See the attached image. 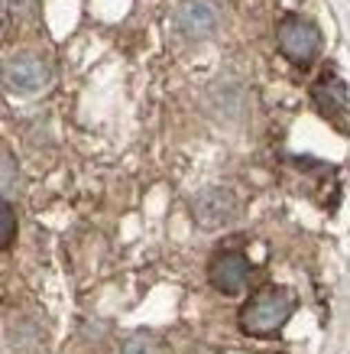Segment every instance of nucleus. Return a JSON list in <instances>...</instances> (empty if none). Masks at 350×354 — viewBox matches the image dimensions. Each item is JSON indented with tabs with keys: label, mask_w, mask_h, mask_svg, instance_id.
I'll return each mask as SVG.
<instances>
[{
	"label": "nucleus",
	"mask_w": 350,
	"mask_h": 354,
	"mask_svg": "<svg viewBox=\"0 0 350 354\" xmlns=\"http://www.w3.org/2000/svg\"><path fill=\"white\" fill-rule=\"evenodd\" d=\"M292 309H295V296L289 290H276V286L263 290L240 309V328L246 335H256V338L273 335L289 322Z\"/></svg>",
	"instance_id": "obj_1"
},
{
	"label": "nucleus",
	"mask_w": 350,
	"mask_h": 354,
	"mask_svg": "<svg viewBox=\"0 0 350 354\" xmlns=\"http://www.w3.org/2000/svg\"><path fill=\"white\" fill-rule=\"evenodd\" d=\"M321 46V32L318 26L305 17H286L279 23V49L292 59L295 65H308L315 59Z\"/></svg>",
	"instance_id": "obj_2"
},
{
	"label": "nucleus",
	"mask_w": 350,
	"mask_h": 354,
	"mask_svg": "<svg viewBox=\"0 0 350 354\" xmlns=\"http://www.w3.org/2000/svg\"><path fill=\"white\" fill-rule=\"evenodd\" d=\"M3 82L17 95H36L49 82V68L36 55H13L3 62Z\"/></svg>",
	"instance_id": "obj_3"
},
{
	"label": "nucleus",
	"mask_w": 350,
	"mask_h": 354,
	"mask_svg": "<svg viewBox=\"0 0 350 354\" xmlns=\"http://www.w3.org/2000/svg\"><path fill=\"white\" fill-rule=\"evenodd\" d=\"M172 23L175 30L185 32V36H211L221 23V13L211 0H182L179 7L172 10Z\"/></svg>",
	"instance_id": "obj_4"
},
{
	"label": "nucleus",
	"mask_w": 350,
	"mask_h": 354,
	"mask_svg": "<svg viewBox=\"0 0 350 354\" xmlns=\"http://www.w3.org/2000/svg\"><path fill=\"white\" fill-rule=\"evenodd\" d=\"M208 277H211L214 290L227 292V296H233V292H240L246 286V279H250V260L240 254V250H224V254H217L211 263V270H208Z\"/></svg>",
	"instance_id": "obj_5"
},
{
	"label": "nucleus",
	"mask_w": 350,
	"mask_h": 354,
	"mask_svg": "<svg viewBox=\"0 0 350 354\" xmlns=\"http://www.w3.org/2000/svg\"><path fill=\"white\" fill-rule=\"evenodd\" d=\"M311 97H315V104L321 108L324 118L340 120L347 114V85L338 75H331V72H324L318 78V85L311 88Z\"/></svg>",
	"instance_id": "obj_6"
},
{
	"label": "nucleus",
	"mask_w": 350,
	"mask_h": 354,
	"mask_svg": "<svg viewBox=\"0 0 350 354\" xmlns=\"http://www.w3.org/2000/svg\"><path fill=\"white\" fill-rule=\"evenodd\" d=\"M0 221H3V231H0V244L10 247L13 244V208L10 202L3 198V208H0Z\"/></svg>",
	"instance_id": "obj_7"
},
{
	"label": "nucleus",
	"mask_w": 350,
	"mask_h": 354,
	"mask_svg": "<svg viewBox=\"0 0 350 354\" xmlns=\"http://www.w3.org/2000/svg\"><path fill=\"white\" fill-rule=\"evenodd\" d=\"M124 354H159V351H156L153 342H146V338H133V342H127Z\"/></svg>",
	"instance_id": "obj_8"
},
{
	"label": "nucleus",
	"mask_w": 350,
	"mask_h": 354,
	"mask_svg": "<svg viewBox=\"0 0 350 354\" xmlns=\"http://www.w3.org/2000/svg\"><path fill=\"white\" fill-rule=\"evenodd\" d=\"M10 189H13V156L10 150H3V198L10 195Z\"/></svg>",
	"instance_id": "obj_9"
},
{
	"label": "nucleus",
	"mask_w": 350,
	"mask_h": 354,
	"mask_svg": "<svg viewBox=\"0 0 350 354\" xmlns=\"http://www.w3.org/2000/svg\"><path fill=\"white\" fill-rule=\"evenodd\" d=\"M26 3H32V0H7V7H26Z\"/></svg>",
	"instance_id": "obj_10"
}]
</instances>
